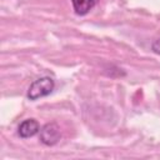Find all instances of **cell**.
Returning <instances> with one entry per match:
<instances>
[{"label": "cell", "mask_w": 160, "mask_h": 160, "mask_svg": "<svg viewBox=\"0 0 160 160\" xmlns=\"http://www.w3.org/2000/svg\"><path fill=\"white\" fill-rule=\"evenodd\" d=\"M55 88V82L54 80L50 78V76H42V78H39L36 80H34L29 89H28V99L31 100V101H35L40 98H44V96H48L52 92Z\"/></svg>", "instance_id": "1"}, {"label": "cell", "mask_w": 160, "mask_h": 160, "mask_svg": "<svg viewBox=\"0 0 160 160\" xmlns=\"http://www.w3.org/2000/svg\"><path fill=\"white\" fill-rule=\"evenodd\" d=\"M61 138L60 128L56 122H48L40 129V141L46 146L55 145Z\"/></svg>", "instance_id": "2"}, {"label": "cell", "mask_w": 160, "mask_h": 160, "mask_svg": "<svg viewBox=\"0 0 160 160\" xmlns=\"http://www.w3.org/2000/svg\"><path fill=\"white\" fill-rule=\"evenodd\" d=\"M38 132H40V125L35 119H26L22 122H20L18 128V134L22 139L31 138Z\"/></svg>", "instance_id": "3"}, {"label": "cell", "mask_w": 160, "mask_h": 160, "mask_svg": "<svg viewBox=\"0 0 160 160\" xmlns=\"http://www.w3.org/2000/svg\"><path fill=\"white\" fill-rule=\"evenodd\" d=\"M71 4L75 14L86 15L98 4V0H71Z\"/></svg>", "instance_id": "4"}, {"label": "cell", "mask_w": 160, "mask_h": 160, "mask_svg": "<svg viewBox=\"0 0 160 160\" xmlns=\"http://www.w3.org/2000/svg\"><path fill=\"white\" fill-rule=\"evenodd\" d=\"M151 50H152L155 54L160 55V38H159L158 40H155V41L151 44Z\"/></svg>", "instance_id": "5"}]
</instances>
